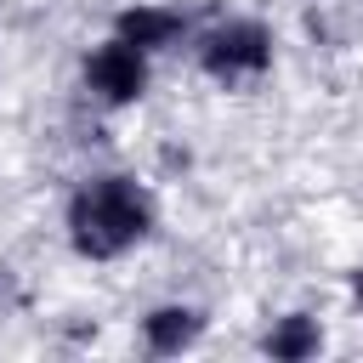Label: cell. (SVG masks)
Wrapping results in <instances>:
<instances>
[{
    "label": "cell",
    "mask_w": 363,
    "mask_h": 363,
    "mask_svg": "<svg viewBox=\"0 0 363 363\" xmlns=\"http://www.w3.org/2000/svg\"><path fill=\"white\" fill-rule=\"evenodd\" d=\"M62 233L79 261H125L159 233V199L125 170L85 176L62 204Z\"/></svg>",
    "instance_id": "6da1fadb"
},
{
    "label": "cell",
    "mask_w": 363,
    "mask_h": 363,
    "mask_svg": "<svg viewBox=\"0 0 363 363\" xmlns=\"http://www.w3.org/2000/svg\"><path fill=\"white\" fill-rule=\"evenodd\" d=\"M193 62L204 79H216L221 91L233 85H255L272 74L278 62V34L261 17H216L210 28L193 34Z\"/></svg>",
    "instance_id": "7a4b0ae2"
},
{
    "label": "cell",
    "mask_w": 363,
    "mask_h": 363,
    "mask_svg": "<svg viewBox=\"0 0 363 363\" xmlns=\"http://www.w3.org/2000/svg\"><path fill=\"white\" fill-rule=\"evenodd\" d=\"M79 91H85L102 113H125V108H136V102L153 91V57L136 51L130 40L108 34V40H96V45L79 57Z\"/></svg>",
    "instance_id": "3957f363"
},
{
    "label": "cell",
    "mask_w": 363,
    "mask_h": 363,
    "mask_svg": "<svg viewBox=\"0 0 363 363\" xmlns=\"http://www.w3.org/2000/svg\"><path fill=\"white\" fill-rule=\"evenodd\" d=\"M108 34L130 40V45L147 51V57H164V51H176L182 40H193V17H187L182 6H170V0H130V6L113 11V28H108Z\"/></svg>",
    "instance_id": "277c9868"
},
{
    "label": "cell",
    "mask_w": 363,
    "mask_h": 363,
    "mask_svg": "<svg viewBox=\"0 0 363 363\" xmlns=\"http://www.w3.org/2000/svg\"><path fill=\"white\" fill-rule=\"evenodd\" d=\"M204 329H210V312L193 306V301H159V306H147V312L136 318V335H142V346H147L153 357H182V352H193V346L204 340Z\"/></svg>",
    "instance_id": "5b68a950"
},
{
    "label": "cell",
    "mask_w": 363,
    "mask_h": 363,
    "mask_svg": "<svg viewBox=\"0 0 363 363\" xmlns=\"http://www.w3.org/2000/svg\"><path fill=\"white\" fill-rule=\"evenodd\" d=\"M323 323L312 318V312H278L267 329H261V352L272 357V363H312L318 352H323Z\"/></svg>",
    "instance_id": "8992f818"
},
{
    "label": "cell",
    "mask_w": 363,
    "mask_h": 363,
    "mask_svg": "<svg viewBox=\"0 0 363 363\" xmlns=\"http://www.w3.org/2000/svg\"><path fill=\"white\" fill-rule=\"evenodd\" d=\"M346 295H352V306L363 312V261H357V267L346 272Z\"/></svg>",
    "instance_id": "52a82bcc"
}]
</instances>
